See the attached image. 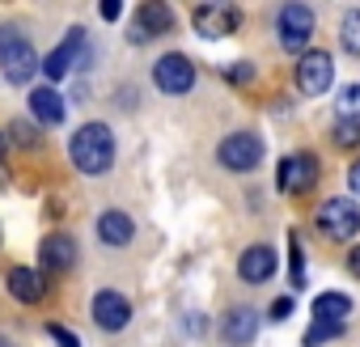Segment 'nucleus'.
<instances>
[{
    "mask_svg": "<svg viewBox=\"0 0 360 347\" xmlns=\"http://www.w3.org/2000/svg\"><path fill=\"white\" fill-rule=\"evenodd\" d=\"M68 157L85 178H102L115 165V131L106 123H85L77 127V136L68 140Z\"/></svg>",
    "mask_w": 360,
    "mask_h": 347,
    "instance_id": "nucleus-1",
    "label": "nucleus"
},
{
    "mask_svg": "<svg viewBox=\"0 0 360 347\" xmlns=\"http://www.w3.org/2000/svg\"><path fill=\"white\" fill-rule=\"evenodd\" d=\"M0 68H5V77L13 85H26L43 64H39V51L30 39H22L13 26H0Z\"/></svg>",
    "mask_w": 360,
    "mask_h": 347,
    "instance_id": "nucleus-2",
    "label": "nucleus"
},
{
    "mask_svg": "<svg viewBox=\"0 0 360 347\" xmlns=\"http://www.w3.org/2000/svg\"><path fill=\"white\" fill-rule=\"evenodd\" d=\"M314 225L322 229V237H326V242H352V237L360 233V208H356L352 199L335 195V199L318 204Z\"/></svg>",
    "mask_w": 360,
    "mask_h": 347,
    "instance_id": "nucleus-3",
    "label": "nucleus"
},
{
    "mask_svg": "<svg viewBox=\"0 0 360 347\" xmlns=\"http://www.w3.org/2000/svg\"><path fill=\"white\" fill-rule=\"evenodd\" d=\"M217 161H221V169H229V174H250V169L263 161V140L250 136V131H233V136H225V140L217 144Z\"/></svg>",
    "mask_w": 360,
    "mask_h": 347,
    "instance_id": "nucleus-4",
    "label": "nucleus"
},
{
    "mask_svg": "<svg viewBox=\"0 0 360 347\" xmlns=\"http://www.w3.org/2000/svg\"><path fill=\"white\" fill-rule=\"evenodd\" d=\"M276 34L284 51H309V34H314V9L309 5H284L276 13Z\"/></svg>",
    "mask_w": 360,
    "mask_h": 347,
    "instance_id": "nucleus-5",
    "label": "nucleus"
},
{
    "mask_svg": "<svg viewBox=\"0 0 360 347\" xmlns=\"http://www.w3.org/2000/svg\"><path fill=\"white\" fill-rule=\"evenodd\" d=\"M330 81H335V60H330V51H305V55L297 60V89H301L305 98H322V93L330 89Z\"/></svg>",
    "mask_w": 360,
    "mask_h": 347,
    "instance_id": "nucleus-6",
    "label": "nucleus"
},
{
    "mask_svg": "<svg viewBox=\"0 0 360 347\" xmlns=\"http://www.w3.org/2000/svg\"><path fill=\"white\" fill-rule=\"evenodd\" d=\"M153 81H157L161 93H191V85H195V64H191L183 51H169V55H161V60L153 64Z\"/></svg>",
    "mask_w": 360,
    "mask_h": 347,
    "instance_id": "nucleus-7",
    "label": "nucleus"
},
{
    "mask_svg": "<svg viewBox=\"0 0 360 347\" xmlns=\"http://www.w3.org/2000/svg\"><path fill=\"white\" fill-rule=\"evenodd\" d=\"M318 183V157L314 152H292L280 161V191L284 195H305Z\"/></svg>",
    "mask_w": 360,
    "mask_h": 347,
    "instance_id": "nucleus-8",
    "label": "nucleus"
},
{
    "mask_svg": "<svg viewBox=\"0 0 360 347\" xmlns=\"http://www.w3.org/2000/svg\"><path fill=\"white\" fill-rule=\"evenodd\" d=\"M191 26H195L204 39H225V34H238L242 13H238L233 5H195V9H191Z\"/></svg>",
    "mask_w": 360,
    "mask_h": 347,
    "instance_id": "nucleus-9",
    "label": "nucleus"
},
{
    "mask_svg": "<svg viewBox=\"0 0 360 347\" xmlns=\"http://www.w3.org/2000/svg\"><path fill=\"white\" fill-rule=\"evenodd\" d=\"M255 334H259V309L255 305H229L221 317V339L229 347H246Z\"/></svg>",
    "mask_w": 360,
    "mask_h": 347,
    "instance_id": "nucleus-10",
    "label": "nucleus"
},
{
    "mask_svg": "<svg viewBox=\"0 0 360 347\" xmlns=\"http://www.w3.org/2000/svg\"><path fill=\"white\" fill-rule=\"evenodd\" d=\"M81 47H85V30H81V26H72V30L64 34V43L43 60V68H39V72H47V81H51V85H56V81H64V77L72 72V64H77Z\"/></svg>",
    "mask_w": 360,
    "mask_h": 347,
    "instance_id": "nucleus-11",
    "label": "nucleus"
},
{
    "mask_svg": "<svg viewBox=\"0 0 360 347\" xmlns=\"http://www.w3.org/2000/svg\"><path fill=\"white\" fill-rule=\"evenodd\" d=\"M94 322L102 326V330H123L127 322H131V301L123 296V292H115V288H102L98 296H94Z\"/></svg>",
    "mask_w": 360,
    "mask_h": 347,
    "instance_id": "nucleus-12",
    "label": "nucleus"
},
{
    "mask_svg": "<svg viewBox=\"0 0 360 347\" xmlns=\"http://www.w3.org/2000/svg\"><path fill=\"white\" fill-rule=\"evenodd\" d=\"M39 263H43L47 275H64V271H72V267H77V242H72L68 233H51V237H43V246H39Z\"/></svg>",
    "mask_w": 360,
    "mask_h": 347,
    "instance_id": "nucleus-13",
    "label": "nucleus"
},
{
    "mask_svg": "<svg viewBox=\"0 0 360 347\" xmlns=\"http://www.w3.org/2000/svg\"><path fill=\"white\" fill-rule=\"evenodd\" d=\"M5 284H9V296L22 301V305H39V301L47 296V280H43L39 267H22V263H18Z\"/></svg>",
    "mask_w": 360,
    "mask_h": 347,
    "instance_id": "nucleus-14",
    "label": "nucleus"
},
{
    "mask_svg": "<svg viewBox=\"0 0 360 347\" xmlns=\"http://www.w3.org/2000/svg\"><path fill=\"white\" fill-rule=\"evenodd\" d=\"M169 26H174V13H169V5H161V0H144V5L136 9L131 39H136V43H144V39H153V34H165Z\"/></svg>",
    "mask_w": 360,
    "mask_h": 347,
    "instance_id": "nucleus-15",
    "label": "nucleus"
},
{
    "mask_svg": "<svg viewBox=\"0 0 360 347\" xmlns=\"http://www.w3.org/2000/svg\"><path fill=\"white\" fill-rule=\"evenodd\" d=\"M238 275H242V284H267V280L276 275V250H271V246H250V250H242Z\"/></svg>",
    "mask_w": 360,
    "mask_h": 347,
    "instance_id": "nucleus-16",
    "label": "nucleus"
},
{
    "mask_svg": "<svg viewBox=\"0 0 360 347\" xmlns=\"http://www.w3.org/2000/svg\"><path fill=\"white\" fill-rule=\"evenodd\" d=\"M30 114L39 123H47V127H60L64 114H68V106H64V98H60L56 85H39V89H30Z\"/></svg>",
    "mask_w": 360,
    "mask_h": 347,
    "instance_id": "nucleus-17",
    "label": "nucleus"
},
{
    "mask_svg": "<svg viewBox=\"0 0 360 347\" xmlns=\"http://www.w3.org/2000/svg\"><path fill=\"white\" fill-rule=\"evenodd\" d=\"M98 237H102V246H110V250L131 246V237H136V221H131L127 212L110 208V212H102V216H98Z\"/></svg>",
    "mask_w": 360,
    "mask_h": 347,
    "instance_id": "nucleus-18",
    "label": "nucleus"
},
{
    "mask_svg": "<svg viewBox=\"0 0 360 347\" xmlns=\"http://www.w3.org/2000/svg\"><path fill=\"white\" fill-rule=\"evenodd\" d=\"M347 313H352L347 292H318L314 296V322H343Z\"/></svg>",
    "mask_w": 360,
    "mask_h": 347,
    "instance_id": "nucleus-19",
    "label": "nucleus"
},
{
    "mask_svg": "<svg viewBox=\"0 0 360 347\" xmlns=\"http://www.w3.org/2000/svg\"><path fill=\"white\" fill-rule=\"evenodd\" d=\"M288 280H292V292L305 288V250L297 233H288Z\"/></svg>",
    "mask_w": 360,
    "mask_h": 347,
    "instance_id": "nucleus-20",
    "label": "nucleus"
},
{
    "mask_svg": "<svg viewBox=\"0 0 360 347\" xmlns=\"http://www.w3.org/2000/svg\"><path fill=\"white\" fill-rule=\"evenodd\" d=\"M339 43H343V51L360 55V9H347V13H343V22H339Z\"/></svg>",
    "mask_w": 360,
    "mask_h": 347,
    "instance_id": "nucleus-21",
    "label": "nucleus"
},
{
    "mask_svg": "<svg viewBox=\"0 0 360 347\" xmlns=\"http://www.w3.org/2000/svg\"><path fill=\"white\" fill-rule=\"evenodd\" d=\"M343 334V322H314L309 330H305V347H322V343H330V339H339Z\"/></svg>",
    "mask_w": 360,
    "mask_h": 347,
    "instance_id": "nucleus-22",
    "label": "nucleus"
},
{
    "mask_svg": "<svg viewBox=\"0 0 360 347\" xmlns=\"http://www.w3.org/2000/svg\"><path fill=\"white\" fill-rule=\"evenodd\" d=\"M335 144L339 148H356L360 144V119H339L335 123Z\"/></svg>",
    "mask_w": 360,
    "mask_h": 347,
    "instance_id": "nucleus-23",
    "label": "nucleus"
},
{
    "mask_svg": "<svg viewBox=\"0 0 360 347\" xmlns=\"http://www.w3.org/2000/svg\"><path fill=\"white\" fill-rule=\"evenodd\" d=\"M9 136H13V144H22V148H34V144H39L34 123H22V119H13V123H9Z\"/></svg>",
    "mask_w": 360,
    "mask_h": 347,
    "instance_id": "nucleus-24",
    "label": "nucleus"
},
{
    "mask_svg": "<svg viewBox=\"0 0 360 347\" xmlns=\"http://www.w3.org/2000/svg\"><path fill=\"white\" fill-rule=\"evenodd\" d=\"M339 106H343V119H356L360 114V85H347L343 98H339Z\"/></svg>",
    "mask_w": 360,
    "mask_h": 347,
    "instance_id": "nucleus-25",
    "label": "nucleus"
},
{
    "mask_svg": "<svg viewBox=\"0 0 360 347\" xmlns=\"http://www.w3.org/2000/svg\"><path fill=\"white\" fill-rule=\"evenodd\" d=\"M221 77H225V81L246 85V81H255V68H250V64H233V68H221Z\"/></svg>",
    "mask_w": 360,
    "mask_h": 347,
    "instance_id": "nucleus-26",
    "label": "nucleus"
},
{
    "mask_svg": "<svg viewBox=\"0 0 360 347\" xmlns=\"http://www.w3.org/2000/svg\"><path fill=\"white\" fill-rule=\"evenodd\" d=\"M47 334L56 339V347H81V343H77V334H72L68 326H56V322H51V326H47Z\"/></svg>",
    "mask_w": 360,
    "mask_h": 347,
    "instance_id": "nucleus-27",
    "label": "nucleus"
},
{
    "mask_svg": "<svg viewBox=\"0 0 360 347\" xmlns=\"http://www.w3.org/2000/svg\"><path fill=\"white\" fill-rule=\"evenodd\" d=\"M288 313H292V296H280V301H271V317H276V322H284Z\"/></svg>",
    "mask_w": 360,
    "mask_h": 347,
    "instance_id": "nucleus-28",
    "label": "nucleus"
},
{
    "mask_svg": "<svg viewBox=\"0 0 360 347\" xmlns=\"http://www.w3.org/2000/svg\"><path fill=\"white\" fill-rule=\"evenodd\" d=\"M347 187L360 195V161H352V165H347Z\"/></svg>",
    "mask_w": 360,
    "mask_h": 347,
    "instance_id": "nucleus-29",
    "label": "nucleus"
},
{
    "mask_svg": "<svg viewBox=\"0 0 360 347\" xmlns=\"http://www.w3.org/2000/svg\"><path fill=\"white\" fill-rule=\"evenodd\" d=\"M119 13H123L119 0H106V5H102V18H106V22H119Z\"/></svg>",
    "mask_w": 360,
    "mask_h": 347,
    "instance_id": "nucleus-30",
    "label": "nucleus"
},
{
    "mask_svg": "<svg viewBox=\"0 0 360 347\" xmlns=\"http://www.w3.org/2000/svg\"><path fill=\"white\" fill-rule=\"evenodd\" d=\"M347 271H352V275H356V280H360V246H356V250H352V254H347Z\"/></svg>",
    "mask_w": 360,
    "mask_h": 347,
    "instance_id": "nucleus-31",
    "label": "nucleus"
},
{
    "mask_svg": "<svg viewBox=\"0 0 360 347\" xmlns=\"http://www.w3.org/2000/svg\"><path fill=\"white\" fill-rule=\"evenodd\" d=\"M0 161H5V131H0Z\"/></svg>",
    "mask_w": 360,
    "mask_h": 347,
    "instance_id": "nucleus-32",
    "label": "nucleus"
},
{
    "mask_svg": "<svg viewBox=\"0 0 360 347\" xmlns=\"http://www.w3.org/2000/svg\"><path fill=\"white\" fill-rule=\"evenodd\" d=\"M0 347H13V339H5V334H0Z\"/></svg>",
    "mask_w": 360,
    "mask_h": 347,
    "instance_id": "nucleus-33",
    "label": "nucleus"
},
{
    "mask_svg": "<svg viewBox=\"0 0 360 347\" xmlns=\"http://www.w3.org/2000/svg\"><path fill=\"white\" fill-rule=\"evenodd\" d=\"M0 169H5V165H0ZM0 187H5V174H0Z\"/></svg>",
    "mask_w": 360,
    "mask_h": 347,
    "instance_id": "nucleus-34",
    "label": "nucleus"
}]
</instances>
